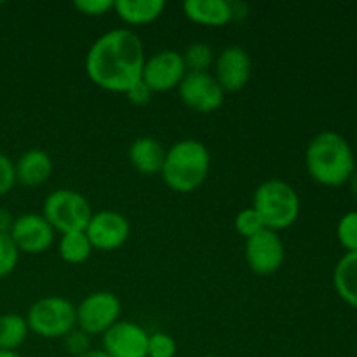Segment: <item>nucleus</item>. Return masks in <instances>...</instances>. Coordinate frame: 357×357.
I'll return each mask as SVG.
<instances>
[{
  "label": "nucleus",
  "mask_w": 357,
  "mask_h": 357,
  "mask_svg": "<svg viewBox=\"0 0 357 357\" xmlns=\"http://www.w3.org/2000/svg\"><path fill=\"white\" fill-rule=\"evenodd\" d=\"M145 47L131 28H114L91 44L86 73L94 86L110 93H126L142 80Z\"/></svg>",
  "instance_id": "obj_1"
},
{
  "label": "nucleus",
  "mask_w": 357,
  "mask_h": 357,
  "mask_svg": "<svg viewBox=\"0 0 357 357\" xmlns=\"http://www.w3.org/2000/svg\"><path fill=\"white\" fill-rule=\"evenodd\" d=\"M305 166L316 183L335 188L349 183L356 173V157L340 132L323 131L307 145Z\"/></svg>",
  "instance_id": "obj_2"
},
{
  "label": "nucleus",
  "mask_w": 357,
  "mask_h": 357,
  "mask_svg": "<svg viewBox=\"0 0 357 357\" xmlns=\"http://www.w3.org/2000/svg\"><path fill=\"white\" fill-rule=\"evenodd\" d=\"M211 169V153L199 139H180L166 150L162 176L164 183L178 194L194 192L208 180Z\"/></svg>",
  "instance_id": "obj_3"
},
{
  "label": "nucleus",
  "mask_w": 357,
  "mask_h": 357,
  "mask_svg": "<svg viewBox=\"0 0 357 357\" xmlns=\"http://www.w3.org/2000/svg\"><path fill=\"white\" fill-rule=\"evenodd\" d=\"M251 208L260 215L265 229H289L300 216V197L284 180H265L257 187Z\"/></svg>",
  "instance_id": "obj_4"
},
{
  "label": "nucleus",
  "mask_w": 357,
  "mask_h": 357,
  "mask_svg": "<svg viewBox=\"0 0 357 357\" xmlns=\"http://www.w3.org/2000/svg\"><path fill=\"white\" fill-rule=\"evenodd\" d=\"M42 216L54 229V232L70 234L86 230L93 208L80 192L72 188H58L45 197Z\"/></svg>",
  "instance_id": "obj_5"
},
{
  "label": "nucleus",
  "mask_w": 357,
  "mask_h": 357,
  "mask_svg": "<svg viewBox=\"0 0 357 357\" xmlns=\"http://www.w3.org/2000/svg\"><path fill=\"white\" fill-rule=\"evenodd\" d=\"M30 331L42 338H63L77 326L75 305L63 296H44L26 314Z\"/></svg>",
  "instance_id": "obj_6"
},
{
  "label": "nucleus",
  "mask_w": 357,
  "mask_h": 357,
  "mask_svg": "<svg viewBox=\"0 0 357 357\" xmlns=\"http://www.w3.org/2000/svg\"><path fill=\"white\" fill-rule=\"evenodd\" d=\"M122 303L112 291H94L87 295L79 305H75L77 328L87 333L103 335L117 321H121Z\"/></svg>",
  "instance_id": "obj_7"
},
{
  "label": "nucleus",
  "mask_w": 357,
  "mask_h": 357,
  "mask_svg": "<svg viewBox=\"0 0 357 357\" xmlns=\"http://www.w3.org/2000/svg\"><path fill=\"white\" fill-rule=\"evenodd\" d=\"M185 75H187V66H185L181 52L164 49L145 59L142 82L152 93H167L171 89H176Z\"/></svg>",
  "instance_id": "obj_8"
},
{
  "label": "nucleus",
  "mask_w": 357,
  "mask_h": 357,
  "mask_svg": "<svg viewBox=\"0 0 357 357\" xmlns=\"http://www.w3.org/2000/svg\"><path fill=\"white\" fill-rule=\"evenodd\" d=\"M178 93L185 107L197 114H213L225 100V91L209 72H187Z\"/></svg>",
  "instance_id": "obj_9"
},
{
  "label": "nucleus",
  "mask_w": 357,
  "mask_h": 357,
  "mask_svg": "<svg viewBox=\"0 0 357 357\" xmlns=\"http://www.w3.org/2000/svg\"><path fill=\"white\" fill-rule=\"evenodd\" d=\"M244 257H246L248 267L255 274H275L282 267V264H284V243L279 237V232L271 229H264L258 234H255L253 237L246 239Z\"/></svg>",
  "instance_id": "obj_10"
},
{
  "label": "nucleus",
  "mask_w": 357,
  "mask_h": 357,
  "mask_svg": "<svg viewBox=\"0 0 357 357\" xmlns=\"http://www.w3.org/2000/svg\"><path fill=\"white\" fill-rule=\"evenodd\" d=\"M84 232L94 250L115 251L124 246L131 236V223L122 213L103 209L93 213Z\"/></svg>",
  "instance_id": "obj_11"
},
{
  "label": "nucleus",
  "mask_w": 357,
  "mask_h": 357,
  "mask_svg": "<svg viewBox=\"0 0 357 357\" xmlns=\"http://www.w3.org/2000/svg\"><path fill=\"white\" fill-rule=\"evenodd\" d=\"M20 253L42 255L54 243V229L47 220L37 213H26L14 218L9 232Z\"/></svg>",
  "instance_id": "obj_12"
},
{
  "label": "nucleus",
  "mask_w": 357,
  "mask_h": 357,
  "mask_svg": "<svg viewBox=\"0 0 357 357\" xmlns=\"http://www.w3.org/2000/svg\"><path fill=\"white\" fill-rule=\"evenodd\" d=\"M250 52L241 45H229L215 58V79L225 93H237L244 89L251 79Z\"/></svg>",
  "instance_id": "obj_13"
},
{
  "label": "nucleus",
  "mask_w": 357,
  "mask_h": 357,
  "mask_svg": "<svg viewBox=\"0 0 357 357\" xmlns=\"http://www.w3.org/2000/svg\"><path fill=\"white\" fill-rule=\"evenodd\" d=\"M101 344L110 357H146L149 333L131 321H117L101 335Z\"/></svg>",
  "instance_id": "obj_14"
},
{
  "label": "nucleus",
  "mask_w": 357,
  "mask_h": 357,
  "mask_svg": "<svg viewBox=\"0 0 357 357\" xmlns=\"http://www.w3.org/2000/svg\"><path fill=\"white\" fill-rule=\"evenodd\" d=\"M16 171V183L24 187H40L54 171V162L51 155L42 149H30L20 155V159L14 162Z\"/></svg>",
  "instance_id": "obj_15"
},
{
  "label": "nucleus",
  "mask_w": 357,
  "mask_h": 357,
  "mask_svg": "<svg viewBox=\"0 0 357 357\" xmlns=\"http://www.w3.org/2000/svg\"><path fill=\"white\" fill-rule=\"evenodd\" d=\"M129 162L142 174H160L166 159V149L159 139L152 136H142L129 146Z\"/></svg>",
  "instance_id": "obj_16"
},
{
  "label": "nucleus",
  "mask_w": 357,
  "mask_h": 357,
  "mask_svg": "<svg viewBox=\"0 0 357 357\" xmlns=\"http://www.w3.org/2000/svg\"><path fill=\"white\" fill-rule=\"evenodd\" d=\"M183 13L192 23L204 26H225L232 21V2L227 0H187Z\"/></svg>",
  "instance_id": "obj_17"
},
{
  "label": "nucleus",
  "mask_w": 357,
  "mask_h": 357,
  "mask_svg": "<svg viewBox=\"0 0 357 357\" xmlns=\"http://www.w3.org/2000/svg\"><path fill=\"white\" fill-rule=\"evenodd\" d=\"M166 3L162 0H115L114 10L129 26H143L162 16Z\"/></svg>",
  "instance_id": "obj_18"
},
{
  "label": "nucleus",
  "mask_w": 357,
  "mask_h": 357,
  "mask_svg": "<svg viewBox=\"0 0 357 357\" xmlns=\"http://www.w3.org/2000/svg\"><path fill=\"white\" fill-rule=\"evenodd\" d=\"M333 286L347 305L357 309V251L345 253L335 265Z\"/></svg>",
  "instance_id": "obj_19"
},
{
  "label": "nucleus",
  "mask_w": 357,
  "mask_h": 357,
  "mask_svg": "<svg viewBox=\"0 0 357 357\" xmlns=\"http://www.w3.org/2000/svg\"><path fill=\"white\" fill-rule=\"evenodd\" d=\"M30 328L20 314L0 316V351H17L26 340Z\"/></svg>",
  "instance_id": "obj_20"
},
{
  "label": "nucleus",
  "mask_w": 357,
  "mask_h": 357,
  "mask_svg": "<svg viewBox=\"0 0 357 357\" xmlns=\"http://www.w3.org/2000/svg\"><path fill=\"white\" fill-rule=\"evenodd\" d=\"M94 251L93 244L87 239L86 232H70L63 234L58 243V253L63 261L72 265H80L89 260L91 253Z\"/></svg>",
  "instance_id": "obj_21"
},
{
  "label": "nucleus",
  "mask_w": 357,
  "mask_h": 357,
  "mask_svg": "<svg viewBox=\"0 0 357 357\" xmlns=\"http://www.w3.org/2000/svg\"><path fill=\"white\" fill-rule=\"evenodd\" d=\"M181 56L187 72H208L209 66L215 65L216 58L213 49L206 42H192L190 45H187L185 52H181Z\"/></svg>",
  "instance_id": "obj_22"
},
{
  "label": "nucleus",
  "mask_w": 357,
  "mask_h": 357,
  "mask_svg": "<svg viewBox=\"0 0 357 357\" xmlns=\"http://www.w3.org/2000/svg\"><path fill=\"white\" fill-rule=\"evenodd\" d=\"M338 243L347 250V253L357 251V211L345 213L337 225Z\"/></svg>",
  "instance_id": "obj_23"
},
{
  "label": "nucleus",
  "mask_w": 357,
  "mask_h": 357,
  "mask_svg": "<svg viewBox=\"0 0 357 357\" xmlns=\"http://www.w3.org/2000/svg\"><path fill=\"white\" fill-rule=\"evenodd\" d=\"M178 352V344L169 333L155 331L149 335V345H146V357H174Z\"/></svg>",
  "instance_id": "obj_24"
},
{
  "label": "nucleus",
  "mask_w": 357,
  "mask_h": 357,
  "mask_svg": "<svg viewBox=\"0 0 357 357\" xmlns=\"http://www.w3.org/2000/svg\"><path fill=\"white\" fill-rule=\"evenodd\" d=\"M20 255L9 234H0V279L13 274L20 261Z\"/></svg>",
  "instance_id": "obj_25"
},
{
  "label": "nucleus",
  "mask_w": 357,
  "mask_h": 357,
  "mask_svg": "<svg viewBox=\"0 0 357 357\" xmlns=\"http://www.w3.org/2000/svg\"><path fill=\"white\" fill-rule=\"evenodd\" d=\"M234 227H236L237 234L243 236L244 239H250L255 234H258L260 230L265 229L260 215H258L253 208H246L243 209V211L237 213L236 220H234Z\"/></svg>",
  "instance_id": "obj_26"
},
{
  "label": "nucleus",
  "mask_w": 357,
  "mask_h": 357,
  "mask_svg": "<svg viewBox=\"0 0 357 357\" xmlns=\"http://www.w3.org/2000/svg\"><path fill=\"white\" fill-rule=\"evenodd\" d=\"M61 340L66 352L72 354L73 357H80L87 354L89 351H93V349H91V337L87 333H84L82 330H79L77 326L73 328L70 333H66Z\"/></svg>",
  "instance_id": "obj_27"
},
{
  "label": "nucleus",
  "mask_w": 357,
  "mask_h": 357,
  "mask_svg": "<svg viewBox=\"0 0 357 357\" xmlns=\"http://www.w3.org/2000/svg\"><path fill=\"white\" fill-rule=\"evenodd\" d=\"M73 7L84 16H103L108 10H114V2L112 0H75Z\"/></svg>",
  "instance_id": "obj_28"
},
{
  "label": "nucleus",
  "mask_w": 357,
  "mask_h": 357,
  "mask_svg": "<svg viewBox=\"0 0 357 357\" xmlns=\"http://www.w3.org/2000/svg\"><path fill=\"white\" fill-rule=\"evenodd\" d=\"M14 185H16V171H14V162L6 155L3 152H0V195L7 194L9 190H13Z\"/></svg>",
  "instance_id": "obj_29"
},
{
  "label": "nucleus",
  "mask_w": 357,
  "mask_h": 357,
  "mask_svg": "<svg viewBox=\"0 0 357 357\" xmlns=\"http://www.w3.org/2000/svg\"><path fill=\"white\" fill-rule=\"evenodd\" d=\"M124 94L128 96V100L131 101L132 105H138V107H142V105H146L150 100H152L153 93L145 86V84L142 82V80H139V82L135 84L131 89L126 91Z\"/></svg>",
  "instance_id": "obj_30"
},
{
  "label": "nucleus",
  "mask_w": 357,
  "mask_h": 357,
  "mask_svg": "<svg viewBox=\"0 0 357 357\" xmlns=\"http://www.w3.org/2000/svg\"><path fill=\"white\" fill-rule=\"evenodd\" d=\"M14 218L9 211L0 208V234H9L10 229H13Z\"/></svg>",
  "instance_id": "obj_31"
},
{
  "label": "nucleus",
  "mask_w": 357,
  "mask_h": 357,
  "mask_svg": "<svg viewBox=\"0 0 357 357\" xmlns=\"http://www.w3.org/2000/svg\"><path fill=\"white\" fill-rule=\"evenodd\" d=\"M80 357H110V356H108L105 351H101V349H93V351H89L87 354H84Z\"/></svg>",
  "instance_id": "obj_32"
},
{
  "label": "nucleus",
  "mask_w": 357,
  "mask_h": 357,
  "mask_svg": "<svg viewBox=\"0 0 357 357\" xmlns=\"http://www.w3.org/2000/svg\"><path fill=\"white\" fill-rule=\"evenodd\" d=\"M349 183H351L352 194H354L356 197H357V171H356L354 174H352V178H351V180H349Z\"/></svg>",
  "instance_id": "obj_33"
},
{
  "label": "nucleus",
  "mask_w": 357,
  "mask_h": 357,
  "mask_svg": "<svg viewBox=\"0 0 357 357\" xmlns=\"http://www.w3.org/2000/svg\"><path fill=\"white\" fill-rule=\"evenodd\" d=\"M0 357H23L17 354L16 351H0Z\"/></svg>",
  "instance_id": "obj_34"
},
{
  "label": "nucleus",
  "mask_w": 357,
  "mask_h": 357,
  "mask_svg": "<svg viewBox=\"0 0 357 357\" xmlns=\"http://www.w3.org/2000/svg\"><path fill=\"white\" fill-rule=\"evenodd\" d=\"M204 357H220V356H215V354H208V356H204Z\"/></svg>",
  "instance_id": "obj_35"
}]
</instances>
